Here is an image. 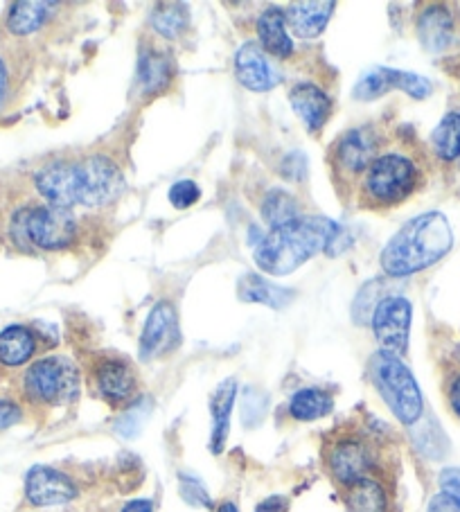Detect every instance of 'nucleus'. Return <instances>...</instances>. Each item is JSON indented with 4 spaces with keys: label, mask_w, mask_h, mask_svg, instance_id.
Masks as SVG:
<instances>
[{
    "label": "nucleus",
    "mask_w": 460,
    "mask_h": 512,
    "mask_svg": "<svg viewBox=\"0 0 460 512\" xmlns=\"http://www.w3.org/2000/svg\"><path fill=\"white\" fill-rule=\"evenodd\" d=\"M23 420V406L14 397H0V431L19 425Z\"/></svg>",
    "instance_id": "obj_36"
},
{
    "label": "nucleus",
    "mask_w": 460,
    "mask_h": 512,
    "mask_svg": "<svg viewBox=\"0 0 460 512\" xmlns=\"http://www.w3.org/2000/svg\"><path fill=\"white\" fill-rule=\"evenodd\" d=\"M7 93H10V75H7L5 61L0 59V111H3L7 102Z\"/></svg>",
    "instance_id": "obj_40"
},
{
    "label": "nucleus",
    "mask_w": 460,
    "mask_h": 512,
    "mask_svg": "<svg viewBox=\"0 0 460 512\" xmlns=\"http://www.w3.org/2000/svg\"><path fill=\"white\" fill-rule=\"evenodd\" d=\"M336 3L332 0H314V3H291L285 12L287 28L300 39H314L330 23Z\"/></svg>",
    "instance_id": "obj_19"
},
{
    "label": "nucleus",
    "mask_w": 460,
    "mask_h": 512,
    "mask_svg": "<svg viewBox=\"0 0 460 512\" xmlns=\"http://www.w3.org/2000/svg\"><path fill=\"white\" fill-rule=\"evenodd\" d=\"M413 305L404 296H388L379 300L373 312V332L384 352L404 357L409 352Z\"/></svg>",
    "instance_id": "obj_9"
},
{
    "label": "nucleus",
    "mask_w": 460,
    "mask_h": 512,
    "mask_svg": "<svg viewBox=\"0 0 460 512\" xmlns=\"http://www.w3.org/2000/svg\"><path fill=\"white\" fill-rule=\"evenodd\" d=\"M181 341L179 312L170 300H158L149 312L143 334H140V359L152 361L172 352Z\"/></svg>",
    "instance_id": "obj_12"
},
{
    "label": "nucleus",
    "mask_w": 460,
    "mask_h": 512,
    "mask_svg": "<svg viewBox=\"0 0 460 512\" xmlns=\"http://www.w3.org/2000/svg\"><path fill=\"white\" fill-rule=\"evenodd\" d=\"M217 512H240V510H237V506H235L233 501H224V503H221V506L217 508Z\"/></svg>",
    "instance_id": "obj_42"
},
{
    "label": "nucleus",
    "mask_w": 460,
    "mask_h": 512,
    "mask_svg": "<svg viewBox=\"0 0 460 512\" xmlns=\"http://www.w3.org/2000/svg\"><path fill=\"white\" fill-rule=\"evenodd\" d=\"M122 512H154V503L149 499H136V501H129Z\"/></svg>",
    "instance_id": "obj_41"
},
{
    "label": "nucleus",
    "mask_w": 460,
    "mask_h": 512,
    "mask_svg": "<svg viewBox=\"0 0 460 512\" xmlns=\"http://www.w3.org/2000/svg\"><path fill=\"white\" fill-rule=\"evenodd\" d=\"M172 79V61L161 52L147 50L138 61V86L145 93H158L170 84Z\"/></svg>",
    "instance_id": "obj_27"
},
{
    "label": "nucleus",
    "mask_w": 460,
    "mask_h": 512,
    "mask_svg": "<svg viewBox=\"0 0 460 512\" xmlns=\"http://www.w3.org/2000/svg\"><path fill=\"white\" fill-rule=\"evenodd\" d=\"M348 512H395L391 474H370L341 490Z\"/></svg>",
    "instance_id": "obj_14"
},
{
    "label": "nucleus",
    "mask_w": 460,
    "mask_h": 512,
    "mask_svg": "<svg viewBox=\"0 0 460 512\" xmlns=\"http://www.w3.org/2000/svg\"><path fill=\"white\" fill-rule=\"evenodd\" d=\"M262 217L271 228L285 226L289 222H296L300 215V206L298 201L291 197L285 190H271L267 194V199L262 203Z\"/></svg>",
    "instance_id": "obj_28"
},
{
    "label": "nucleus",
    "mask_w": 460,
    "mask_h": 512,
    "mask_svg": "<svg viewBox=\"0 0 460 512\" xmlns=\"http://www.w3.org/2000/svg\"><path fill=\"white\" fill-rule=\"evenodd\" d=\"M427 512H460V508L456 506V501L449 497L445 492H438L436 497L429 501Z\"/></svg>",
    "instance_id": "obj_38"
},
{
    "label": "nucleus",
    "mask_w": 460,
    "mask_h": 512,
    "mask_svg": "<svg viewBox=\"0 0 460 512\" xmlns=\"http://www.w3.org/2000/svg\"><path fill=\"white\" fill-rule=\"evenodd\" d=\"M438 485H440V492L449 494V497L456 501V506L460 508V470L458 467H447V470H442L438 476Z\"/></svg>",
    "instance_id": "obj_37"
},
{
    "label": "nucleus",
    "mask_w": 460,
    "mask_h": 512,
    "mask_svg": "<svg viewBox=\"0 0 460 512\" xmlns=\"http://www.w3.org/2000/svg\"><path fill=\"white\" fill-rule=\"evenodd\" d=\"M21 393L37 406L70 404L79 395V373L66 357H43L25 368Z\"/></svg>",
    "instance_id": "obj_7"
},
{
    "label": "nucleus",
    "mask_w": 460,
    "mask_h": 512,
    "mask_svg": "<svg viewBox=\"0 0 460 512\" xmlns=\"http://www.w3.org/2000/svg\"><path fill=\"white\" fill-rule=\"evenodd\" d=\"M77 165V203L88 208L109 206L125 192V174L104 154H93Z\"/></svg>",
    "instance_id": "obj_8"
},
{
    "label": "nucleus",
    "mask_w": 460,
    "mask_h": 512,
    "mask_svg": "<svg viewBox=\"0 0 460 512\" xmlns=\"http://www.w3.org/2000/svg\"><path fill=\"white\" fill-rule=\"evenodd\" d=\"M433 156L442 163H456L460 158V111H449L431 134Z\"/></svg>",
    "instance_id": "obj_26"
},
{
    "label": "nucleus",
    "mask_w": 460,
    "mask_h": 512,
    "mask_svg": "<svg viewBox=\"0 0 460 512\" xmlns=\"http://www.w3.org/2000/svg\"><path fill=\"white\" fill-rule=\"evenodd\" d=\"M339 228L332 219L316 215L298 217L296 222L271 228L255 246V264L269 276H289L316 253L327 251Z\"/></svg>",
    "instance_id": "obj_3"
},
{
    "label": "nucleus",
    "mask_w": 460,
    "mask_h": 512,
    "mask_svg": "<svg viewBox=\"0 0 460 512\" xmlns=\"http://www.w3.org/2000/svg\"><path fill=\"white\" fill-rule=\"evenodd\" d=\"M235 75L240 79V84L249 91L264 93L276 84V75L269 66L264 50L258 43H244L235 55Z\"/></svg>",
    "instance_id": "obj_18"
},
{
    "label": "nucleus",
    "mask_w": 460,
    "mask_h": 512,
    "mask_svg": "<svg viewBox=\"0 0 460 512\" xmlns=\"http://www.w3.org/2000/svg\"><path fill=\"white\" fill-rule=\"evenodd\" d=\"M393 88H400L406 95H411L413 100H427L433 93V84L427 77L406 73V70H393Z\"/></svg>",
    "instance_id": "obj_31"
},
{
    "label": "nucleus",
    "mask_w": 460,
    "mask_h": 512,
    "mask_svg": "<svg viewBox=\"0 0 460 512\" xmlns=\"http://www.w3.org/2000/svg\"><path fill=\"white\" fill-rule=\"evenodd\" d=\"M237 395L235 379H224L210 395V416H212V434H210V452L221 454L226 447L230 434V413H233Z\"/></svg>",
    "instance_id": "obj_20"
},
{
    "label": "nucleus",
    "mask_w": 460,
    "mask_h": 512,
    "mask_svg": "<svg viewBox=\"0 0 460 512\" xmlns=\"http://www.w3.org/2000/svg\"><path fill=\"white\" fill-rule=\"evenodd\" d=\"M427 183L424 158L406 143L382 149L359 179V206L370 210H388L402 206Z\"/></svg>",
    "instance_id": "obj_1"
},
{
    "label": "nucleus",
    "mask_w": 460,
    "mask_h": 512,
    "mask_svg": "<svg viewBox=\"0 0 460 512\" xmlns=\"http://www.w3.org/2000/svg\"><path fill=\"white\" fill-rule=\"evenodd\" d=\"M201 190L194 181H179L170 188V203L176 210H188L199 201Z\"/></svg>",
    "instance_id": "obj_35"
},
{
    "label": "nucleus",
    "mask_w": 460,
    "mask_h": 512,
    "mask_svg": "<svg viewBox=\"0 0 460 512\" xmlns=\"http://www.w3.org/2000/svg\"><path fill=\"white\" fill-rule=\"evenodd\" d=\"M420 46L431 55H442L460 46V7L456 3H429L415 23Z\"/></svg>",
    "instance_id": "obj_10"
},
{
    "label": "nucleus",
    "mask_w": 460,
    "mask_h": 512,
    "mask_svg": "<svg viewBox=\"0 0 460 512\" xmlns=\"http://www.w3.org/2000/svg\"><path fill=\"white\" fill-rule=\"evenodd\" d=\"M255 512H289V501L285 497H269L255 508Z\"/></svg>",
    "instance_id": "obj_39"
},
{
    "label": "nucleus",
    "mask_w": 460,
    "mask_h": 512,
    "mask_svg": "<svg viewBox=\"0 0 460 512\" xmlns=\"http://www.w3.org/2000/svg\"><path fill=\"white\" fill-rule=\"evenodd\" d=\"M52 10H55V3L21 0V3H14L10 12H7L5 28L14 37H30V34L39 32L48 23Z\"/></svg>",
    "instance_id": "obj_24"
},
{
    "label": "nucleus",
    "mask_w": 460,
    "mask_h": 512,
    "mask_svg": "<svg viewBox=\"0 0 460 512\" xmlns=\"http://www.w3.org/2000/svg\"><path fill=\"white\" fill-rule=\"evenodd\" d=\"M321 456L325 472L341 490L370 474H391L382 443L359 427L343 425L330 431L323 440Z\"/></svg>",
    "instance_id": "obj_4"
},
{
    "label": "nucleus",
    "mask_w": 460,
    "mask_h": 512,
    "mask_svg": "<svg viewBox=\"0 0 460 512\" xmlns=\"http://www.w3.org/2000/svg\"><path fill=\"white\" fill-rule=\"evenodd\" d=\"M255 30H258L262 50H267L269 55L278 59L291 57V52H294V43H291V37H289L285 12L278 10V7H267V10L260 14L258 23H255Z\"/></svg>",
    "instance_id": "obj_22"
},
{
    "label": "nucleus",
    "mask_w": 460,
    "mask_h": 512,
    "mask_svg": "<svg viewBox=\"0 0 460 512\" xmlns=\"http://www.w3.org/2000/svg\"><path fill=\"white\" fill-rule=\"evenodd\" d=\"M152 25L161 37L176 39L185 28H188V12H185L183 5L161 3L156 5V10L152 14Z\"/></svg>",
    "instance_id": "obj_29"
},
{
    "label": "nucleus",
    "mask_w": 460,
    "mask_h": 512,
    "mask_svg": "<svg viewBox=\"0 0 460 512\" xmlns=\"http://www.w3.org/2000/svg\"><path fill=\"white\" fill-rule=\"evenodd\" d=\"M377 154L379 149L375 131L370 127H359L345 131L336 140L330 154V163L341 183H352L361 179V174L368 170V165L375 161Z\"/></svg>",
    "instance_id": "obj_11"
},
{
    "label": "nucleus",
    "mask_w": 460,
    "mask_h": 512,
    "mask_svg": "<svg viewBox=\"0 0 460 512\" xmlns=\"http://www.w3.org/2000/svg\"><path fill=\"white\" fill-rule=\"evenodd\" d=\"M95 388L104 402L111 406H125L138 391L134 368L125 359L102 357L93 368Z\"/></svg>",
    "instance_id": "obj_15"
},
{
    "label": "nucleus",
    "mask_w": 460,
    "mask_h": 512,
    "mask_svg": "<svg viewBox=\"0 0 460 512\" xmlns=\"http://www.w3.org/2000/svg\"><path fill=\"white\" fill-rule=\"evenodd\" d=\"M75 233L77 224L73 213L57 206L23 208L10 224L12 242L21 249L37 246L41 251H61L73 244Z\"/></svg>",
    "instance_id": "obj_6"
},
{
    "label": "nucleus",
    "mask_w": 460,
    "mask_h": 512,
    "mask_svg": "<svg viewBox=\"0 0 460 512\" xmlns=\"http://www.w3.org/2000/svg\"><path fill=\"white\" fill-rule=\"evenodd\" d=\"M147 413H149V409L140 402L134 404V406H129V409L122 413V418L115 422V431H118V434L125 436V438H134L140 431V427H143Z\"/></svg>",
    "instance_id": "obj_33"
},
{
    "label": "nucleus",
    "mask_w": 460,
    "mask_h": 512,
    "mask_svg": "<svg viewBox=\"0 0 460 512\" xmlns=\"http://www.w3.org/2000/svg\"><path fill=\"white\" fill-rule=\"evenodd\" d=\"M34 185L48 206L70 210L77 206V165L57 161L43 167L34 176Z\"/></svg>",
    "instance_id": "obj_16"
},
{
    "label": "nucleus",
    "mask_w": 460,
    "mask_h": 512,
    "mask_svg": "<svg viewBox=\"0 0 460 512\" xmlns=\"http://www.w3.org/2000/svg\"><path fill=\"white\" fill-rule=\"evenodd\" d=\"M442 393H445V402L449 406L451 416L460 422V361L458 364H449L445 368V379H442Z\"/></svg>",
    "instance_id": "obj_32"
},
{
    "label": "nucleus",
    "mask_w": 460,
    "mask_h": 512,
    "mask_svg": "<svg viewBox=\"0 0 460 512\" xmlns=\"http://www.w3.org/2000/svg\"><path fill=\"white\" fill-rule=\"evenodd\" d=\"M289 102L296 116L303 120L309 134H316L325 127V122L332 116V100L323 88L316 84L300 82L289 91Z\"/></svg>",
    "instance_id": "obj_17"
},
{
    "label": "nucleus",
    "mask_w": 460,
    "mask_h": 512,
    "mask_svg": "<svg viewBox=\"0 0 460 512\" xmlns=\"http://www.w3.org/2000/svg\"><path fill=\"white\" fill-rule=\"evenodd\" d=\"M334 409V397L325 388H300L289 400V416L298 422H314L325 418Z\"/></svg>",
    "instance_id": "obj_25"
},
{
    "label": "nucleus",
    "mask_w": 460,
    "mask_h": 512,
    "mask_svg": "<svg viewBox=\"0 0 460 512\" xmlns=\"http://www.w3.org/2000/svg\"><path fill=\"white\" fill-rule=\"evenodd\" d=\"M181 497L188 501L190 506L212 508L208 490L203 488V483L199 479H194L190 474H181Z\"/></svg>",
    "instance_id": "obj_34"
},
{
    "label": "nucleus",
    "mask_w": 460,
    "mask_h": 512,
    "mask_svg": "<svg viewBox=\"0 0 460 512\" xmlns=\"http://www.w3.org/2000/svg\"><path fill=\"white\" fill-rule=\"evenodd\" d=\"M454 246L449 219L431 210L413 217L397 231L382 251V269L391 278H406L438 264Z\"/></svg>",
    "instance_id": "obj_2"
},
{
    "label": "nucleus",
    "mask_w": 460,
    "mask_h": 512,
    "mask_svg": "<svg viewBox=\"0 0 460 512\" xmlns=\"http://www.w3.org/2000/svg\"><path fill=\"white\" fill-rule=\"evenodd\" d=\"M393 70L395 68H386V66H377L373 70L359 79V84L355 86V95L357 100L368 102V100H377V97L386 95L388 91H393Z\"/></svg>",
    "instance_id": "obj_30"
},
{
    "label": "nucleus",
    "mask_w": 460,
    "mask_h": 512,
    "mask_svg": "<svg viewBox=\"0 0 460 512\" xmlns=\"http://www.w3.org/2000/svg\"><path fill=\"white\" fill-rule=\"evenodd\" d=\"M77 485L57 467L48 465H34L32 470L25 474V501L32 508H48V506H61L77 499Z\"/></svg>",
    "instance_id": "obj_13"
},
{
    "label": "nucleus",
    "mask_w": 460,
    "mask_h": 512,
    "mask_svg": "<svg viewBox=\"0 0 460 512\" xmlns=\"http://www.w3.org/2000/svg\"><path fill=\"white\" fill-rule=\"evenodd\" d=\"M237 296L244 303H260L271 307V310H285L291 300L296 298V291L273 285V282H267L258 273H246L237 282Z\"/></svg>",
    "instance_id": "obj_23"
},
{
    "label": "nucleus",
    "mask_w": 460,
    "mask_h": 512,
    "mask_svg": "<svg viewBox=\"0 0 460 512\" xmlns=\"http://www.w3.org/2000/svg\"><path fill=\"white\" fill-rule=\"evenodd\" d=\"M370 379H373L377 393L382 395V400L402 425L411 427L422 418L424 400L420 386L402 357L379 350L370 359Z\"/></svg>",
    "instance_id": "obj_5"
},
{
    "label": "nucleus",
    "mask_w": 460,
    "mask_h": 512,
    "mask_svg": "<svg viewBox=\"0 0 460 512\" xmlns=\"http://www.w3.org/2000/svg\"><path fill=\"white\" fill-rule=\"evenodd\" d=\"M37 355V332L28 325H7L0 330V366L21 368Z\"/></svg>",
    "instance_id": "obj_21"
}]
</instances>
